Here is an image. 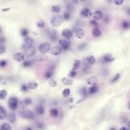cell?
Returning a JSON list of instances; mask_svg holds the SVG:
<instances>
[{
  "mask_svg": "<svg viewBox=\"0 0 130 130\" xmlns=\"http://www.w3.org/2000/svg\"><path fill=\"white\" fill-rule=\"evenodd\" d=\"M18 100L17 98L15 97H12L8 100V107L12 110H16L17 107H18Z\"/></svg>",
  "mask_w": 130,
  "mask_h": 130,
  "instance_id": "cell-1",
  "label": "cell"
},
{
  "mask_svg": "<svg viewBox=\"0 0 130 130\" xmlns=\"http://www.w3.org/2000/svg\"><path fill=\"white\" fill-rule=\"evenodd\" d=\"M63 21V17L59 15H55L53 18L51 20V24L53 27L56 28V27H58L60 24H61Z\"/></svg>",
  "mask_w": 130,
  "mask_h": 130,
  "instance_id": "cell-2",
  "label": "cell"
},
{
  "mask_svg": "<svg viewBox=\"0 0 130 130\" xmlns=\"http://www.w3.org/2000/svg\"><path fill=\"white\" fill-rule=\"evenodd\" d=\"M59 47L62 48V49H64V50H67L68 49H69L71 46V43L69 42L68 40H65V39H60L59 40Z\"/></svg>",
  "mask_w": 130,
  "mask_h": 130,
  "instance_id": "cell-3",
  "label": "cell"
},
{
  "mask_svg": "<svg viewBox=\"0 0 130 130\" xmlns=\"http://www.w3.org/2000/svg\"><path fill=\"white\" fill-rule=\"evenodd\" d=\"M21 117L27 119H34V115L33 114V112H31V110H25L21 112Z\"/></svg>",
  "mask_w": 130,
  "mask_h": 130,
  "instance_id": "cell-4",
  "label": "cell"
},
{
  "mask_svg": "<svg viewBox=\"0 0 130 130\" xmlns=\"http://www.w3.org/2000/svg\"><path fill=\"white\" fill-rule=\"evenodd\" d=\"M33 40L32 38H30V37H26L25 40H24V42L23 43V45L21 46V49L23 50L29 48L30 47L33 46Z\"/></svg>",
  "mask_w": 130,
  "mask_h": 130,
  "instance_id": "cell-5",
  "label": "cell"
},
{
  "mask_svg": "<svg viewBox=\"0 0 130 130\" xmlns=\"http://www.w3.org/2000/svg\"><path fill=\"white\" fill-rule=\"evenodd\" d=\"M50 44L49 43H43L42 44L40 45L39 47V50L43 53H46L47 52H49L50 50Z\"/></svg>",
  "mask_w": 130,
  "mask_h": 130,
  "instance_id": "cell-6",
  "label": "cell"
},
{
  "mask_svg": "<svg viewBox=\"0 0 130 130\" xmlns=\"http://www.w3.org/2000/svg\"><path fill=\"white\" fill-rule=\"evenodd\" d=\"M35 53H36V48H35V47H33V46H31L29 48H28V49H26L24 50V55H26V56H28V57L33 56L34 54H35Z\"/></svg>",
  "mask_w": 130,
  "mask_h": 130,
  "instance_id": "cell-7",
  "label": "cell"
},
{
  "mask_svg": "<svg viewBox=\"0 0 130 130\" xmlns=\"http://www.w3.org/2000/svg\"><path fill=\"white\" fill-rule=\"evenodd\" d=\"M31 103H32V100L31 98H25V99L20 101L19 104H20V107L21 108L24 109L27 107H28L29 105H31Z\"/></svg>",
  "mask_w": 130,
  "mask_h": 130,
  "instance_id": "cell-8",
  "label": "cell"
},
{
  "mask_svg": "<svg viewBox=\"0 0 130 130\" xmlns=\"http://www.w3.org/2000/svg\"><path fill=\"white\" fill-rule=\"evenodd\" d=\"M48 37L52 41H56L58 39V33L55 30H51L48 31Z\"/></svg>",
  "mask_w": 130,
  "mask_h": 130,
  "instance_id": "cell-9",
  "label": "cell"
},
{
  "mask_svg": "<svg viewBox=\"0 0 130 130\" xmlns=\"http://www.w3.org/2000/svg\"><path fill=\"white\" fill-rule=\"evenodd\" d=\"M98 82V79L97 76H91L89 77L88 80H87V83L89 85L94 86V85H96Z\"/></svg>",
  "mask_w": 130,
  "mask_h": 130,
  "instance_id": "cell-10",
  "label": "cell"
},
{
  "mask_svg": "<svg viewBox=\"0 0 130 130\" xmlns=\"http://www.w3.org/2000/svg\"><path fill=\"white\" fill-rule=\"evenodd\" d=\"M62 36L65 40L71 39L72 37V31L68 30V29H64L62 32Z\"/></svg>",
  "mask_w": 130,
  "mask_h": 130,
  "instance_id": "cell-11",
  "label": "cell"
},
{
  "mask_svg": "<svg viewBox=\"0 0 130 130\" xmlns=\"http://www.w3.org/2000/svg\"><path fill=\"white\" fill-rule=\"evenodd\" d=\"M62 50H63L62 48L60 47L59 46H55V47H53V48H52L51 53L53 55H54V56H58L62 53Z\"/></svg>",
  "mask_w": 130,
  "mask_h": 130,
  "instance_id": "cell-12",
  "label": "cell"
},
{
  "mask_svg": "<svg viewBox=\"0 0 130 130\" xmlns=\"http://www.w3.org/2000/svg\"><path fill=\"white\" fill-rule=\"evenodd\" d=\"M13 59L17 62H22L24 59V55L21 53H17L13 55Z\"/></svg>",
  "mask_w": 130,
  "mask_h": 130,
  "instance_id": "cell-13",
  "label": "cell"
},
{
  "mask_svg": "<svg viewBox=\"0 0 130 130\" xmlns=\"http://www.w3.org/2000/svg\"><path fill=\"white\" fill-rule=\"evenodd\" d=\"M92 15L91 11L88 8H84L81 12V15L84 17V18H89V17Z\"/></svg>",
  "mask_w": 130,
  "mask_h": 130,
  "instance_id": "cell-14",
  "label": "cell"
},
{
  "mask_svg": "<svg viewBox=\"0 0 130 130\" xmlns=\"http://www.w3.org/2000/svg\"><path fill=\"white\" fill-rule=\"evenodd\" d=\"M84 31L82 28H79L75 32V37L79 39V40H81L84 38Z\"/></svg>",
  "mask_w": 130,
  "mask_h": 130,
  "instance_id": "cell-15",
  "label": "cell"
},
{
  "mask_svg": "<svg viewBox=\"0 0 130 130\" xmlns=\"http://www.w3.org/2000/svg\"><path fill=\"white\" fill-rule=\"evenodd\" d=\"M27 85V88L28 89H31V90H34V89H37V87H38V84L35 81H29L26 84Z\"/></svg>",
  "mask_w": 130,
  "mask_h": 130,
  "instance_id": "cell-16",
  "label": "cell"
},
{
  "mask_svg": "<svg viewBox=\"0 0 130 130\" xmlns=\"http://www.w3.org/2000/svg\"><path fill=\"white\" fill-rule=\"evenodd\" d=\"M93 17H94V21L100 20V19H102V18H103V13H102L101 11L97 10V11L94 12Z\"/></svg>",
  "mask_w": 130,
  "mask_h": 130,
  "instance_id": "cell-17",
  "label": "cell"
},
{
  "mask_svg": "<svg viewBox=\"0 0 130 130\" xmlns=\"http://www.w3.org/2000/svg\"><path fill=\"white\" fill-rule=\"evenodd\" d=\"M98 90H99L98 86V85H94V86H91V88H88V93L90 94H94L98 93Z\"/></svg>",
  "mask_w": 130,
  "mask_h": 130,
  "instance_id": "cell-18",
  "label": "cell"
},
{
  "mask_svg": "<svg viewBox=\"0 0 130 130\" xmlns=\"http://www.w3.org/2000/svg\"><path fill=\"white\" fill-rule=\"evenodd\" d=\"M103 59L105 63H111L115 59V58L113 57V56L110 55V54H106V55L103 56Z\"/></svg>",
  "mask_w": 130,
  "mask_h": 130,
  "instance_id": "cell-19",
  "label": "cell"
},
{
  "mask_svg": "<svg viewBox=\"0 0 130 130\" xmlns=\"http://www.w3.org/2000/svg\"><path fill=\"white\" fill-rule=\"evenodd\" d=\"M62 83L64 85H71L73 84V79L71 78H63L62 79Z\"/></svg>",
  "mask_w": 130,
  "mask_h": 130,
  "instance_id": "cell-20",
  "label": "cell"
},
{
  "mask_svg": "<svg viewBox=\"0 0 130 130\" xmlns=\"http://www.w3.org/2000/svg\"><path fill=\"white\" fill-rule=\"evenodd\" d=\"M36 112L37 115H43L45 112V108L43 105H39L36 108Z\"/></svg>",
  "mask_w": 130,
  "mask_h": 130,
  "instance_id": "cell-21",
  "label": "cell"
},
{
  "mask_svg": "<svg viewBox=\"0 0 130 130\" xmlns=\"http://www.w3.org/2000/svg\"><path fill=\"white\" fill-rule=\"evenodd\" d=\"M92 34L95 37H100L101 35V31L99 28L96 27L94 28L92 31Z\"/></svg>",
  "mask_w": 130,
  "mask_h": 130,
  "instance_id": "cell-22",
  "label": "cell"
},
{
  "mask_svg": "<svg viewBox=\"0 0 130 130\" xmlns=\"http://www.w3.org/2000/svg\"><path fill=\"white\" fill-rule=\"evenodd\" d=\"M86 61H87V63H88V64L93 65V64L95 63V62H96V59H95V57H94V56H91H91H89L87 57Z\"/></svg>",
  "mask_w": 130,
  "mask_h": 130,
  "instance_id": "cell-23",
  "label": "cell"
},
{
  "mask_svg": "<svg viewBox=\"0 0 130 130\" xmlns=\"http://www.w3.org/2000/svg\"><path fill=\"white\" fill-rule=\"evenodd\" d=\"M5 118H6V111L2 107H0V120L5 119Z\"/></svg>",
  "mask_w": 130,
  "mask_h": 130,
  "instance_id": "cell-24",
  "label": "cell"
},
{
  "mask_svg": "<svg viewBox=\"0 0 130 130\" xmlns=\"http://www.w3.org/2000/svg\"><path fill=\"white\" fill-rule=\"evenodd\" d=\"M80 65H81V61L79 59H75L74 63H73V68H72V70L75 71L77 70L78 68H79L80 67Z\"/></svg>",
  "mask_w": 130,
  "mask_h": 130,
  "instance_id": "cell-25",
  "label": "cell"
},
{
  "mask_svg": "<svg viewBox=\"0 0 130 130\" xmlns=\"http://www.w3.org/2000/svg\"><path fill=\"white\" fill-rule=\"evenodd\" d=\"M49 114L51 116H53V117H57L58 115H59V111L56 108H53V109H50L49 110Z\"/></svg>",
  "mask_w": 130,
  "mask_h": 130,
  "instance_id": "cell-26",
  "label": "cell"
},
{
  "mask_svg": "<svg viewBox=\"0 0 130 130\" xmlns=\"http://www.w3.org/2000/svg\"><path fill=\"white\" fill-rule=\"evenodd\" d=\"M37 61L38 62H43V61H46V60L49 59V57L47 56V55H39L37 57Z\"/></svg>",
  "mask_w": 130,
  "mask_h": 130,
  "instance_id": "cell-27",
  "label": "cell"
},
{
  "mask_svg": "<svg viewBox=\"0 0 130 130\" xmlns=\"http://www.w3.org/2000/svg\"><path fill=\"white\" fill-rule=\"evenodd\" d=\"M51 10L54 13L59 14V13H60V12H61V8H60L59 5H53V6H52Z\"/></svg>",
  "mask_w": 130,
  "mask_h": 130,
  "instance_id": "cell-28",
  "label": "cell"
},
{
  "mask_svg": "<svg viewBox=\"0 0 130 130\" xmlns=\"http://www.w3.org/2000/svg\"><path fill=\"white\" fill-rule=\"evenodd\" d=\"M1 130H12V126L9 123H5L1 126Z\"/></svg>",
  "mask_w": 130,
  "mask_h": 130,
  "instance_id": "cell-29",
  "label": "cell"
},
{
  "mask_svg": "<svg viewBox=\"0 0 130 130\" xmlns=\"http://www.w3.org/2000/svg\"><path fill=\"white\" fill-rule=\"evenodd\" d=\"M33 65V63L31 60H26V61L23 62V66L25 68H29L31 66H32Z\"/></svg>",
  "mask_w": 130,
  "mask_h": 130,
  "instance_id": "cell-30",
  "label": "cell"
},
{
  "mask_svg": "<svg viewBox=\"0 0 130 130\" xmlns=\"http://www.w3.org/2000/svg\"><path fill=\"white\" fill-rule=\"evenodd\" d=\"M8 120L10 121V122L12 123H15V121H16V116L15 114H10L9 116H8Z\"/></svg>",
  "mask_w": 130,
  "mask_h": 130,
  "instance_id": "cell-31",
  "label": "cell"
},
{
  "mask_svg": "<svg viewBox=\"0 0 130 130\" xmlns=\"http://www.w3.org/2000/svg\"><path fill=\"white\" fill-rule=\"evenodd\" d=\"M7 97V91L4 89L0 90V99L4 100Z\"/></svg>",
  "mask_w": 130,
  "mask_h": 130,
  "instance_id": "cell-32",
  "label": "cell"
},
{
  "mask_svg": "<svg viewBox=\"0 0 130 130\" xmlns=\"http://www.w3.org/2000/svg\"><path fill=\"white\" fill-rule=\"evenodd\" d=\"M70 93H71L70 89H69V88H65L63 91V96L64 98H68L69 95H70Z\"/></svg>",
  "mask_w": 130,
  "mask_h": 130,
  "instance_id": "cell-33",
  "label": "cell"
},
{
  "mask_svg": "<svg viewBox=\"0 0 130 130\" xmlns=\"http://www.w3.org/2000/svg\"><path fill=\"white\" fill-rule=\"evenodd\" d=\"M48 83H49V85L50 87H52V88H56V87L57 86V82L54 79H49V81H48Z\"/></svg>",
  "mask_w": 130,
  "mask_h": 130,
  "instance_id": "cell-34",
  "label": "cell"
},
{
  "mask_svg": "<svg viewBox=\"0 0 130 130\" xmlns=\"http://www.w3.org/2000/svg\"><path fill=\"white\" fill-rule=\"evenodd\" d=\"M21 35L22 37H27L28 36V29L26 28H23L21 30Z\"/></svg>",
  "mask_w": 130,
  "mask_h": 130,
  "instance_id": "cell-35",
  "label": "cell"
},
{
  "mask_svg": "<svg viewBox=\"0 0 130 130\" xmlns=\"http://www.w3.org/2000/svg\"><path fill=\"white\" fill-rule=\"evenodd\" d=\"M122 27L124 29H129L130 27V23L128 21H123L122 22Z\"/></svg>",
  "mask_w": 130,
  "mask_h": 130,
  "instance_id": "cell-36",
  "label": "cell"
},
{
  "mask_svg": "<svg viewBox=\"0 0 130 130\" xmlns=\"http://www.w3.org/2000/svg\"><path fill=\"white\" fill-rule=\"evenodd\" d=\"M37 26L38 28H45V26H46V24H45V22L44 21H37Z\"/></svg>",
  "mask_w": 130,
  "mask_h": 130,
  "instance_id": "cell-37",
  "label": "cell"
},
{
  "mask_svg": "<svg viewBox=\"0 0 130 130\" xmlns=\"http://www.w3.org/2000/svg\"><path fill=\"white\" fill-rule=\"evenodd\" d=\"M52 75H53V71L52 70H48L47 72H45V75H44L46 79H51Z\"/></svg>",
  "mask_w": 130,
  "mask_h": 130,
  "instance_id": "cell-38",
  "label": "cell"
},
{
  "mask_svg": "<svg viewBox=\"0 0 130 130\" xmlns=\"http://www.w3.org/2000/svg\"><path fill=\"white\" fill-rule=\"evenodd\" d=\"M119 77H120V74H119V73L116 74V75H114V77L113 78V79L111 80V82H112V83H114V82L117 81L119 80Z\"/></svg>",
  "mask_w": 130,
  "mask_h": 130,
  "instance_id": "cell-39",
  "label": "cell"
},
{
  "mask_svg": "<svg viewBox=\"0 0 130 130\" xmlns=\"http://www.w3.org/2000/svg\"><path fill=\"white\" fill-rule=\"evenodd\" d=\"M70 18H71V15H70V14H69V12H65L63 14V18L65 20H66V21L69 20V19H70Z\"/></svg>",
  "mask_w": 130,
  "mask_h": 130,
  "instance_id": "cell-40",
  "label": "cell"
},
{
  "mask_svg": "<svg viewBox=\"0 0 130 130\" xmlns=\"http://www.w3.org/2000/svg\"><path fill=\"white\" fill-rule=\"evenodd\" d=\"M5 52V47L3 43H0V54H2Z\"/></svg>",
  "mask_w": 130,
  "mask_h": 130,
  "instance_id": "cell-41",
  "label": "cell"
},
{
  "mask_svg": "<svg viewBox=\"0 0 130 130\" xmlns=\"http://www.w3.org/2000/svg\"><path fill=\"white\" fill-rule=\"evenodd\" d=\"M7 61L5 59H2V60H0V67H2V68H4L7 65Z\"/></svg>",
  "mask_w": 130,
  "mask_h": 130,
  "instance_id": "cell-42",
  "label": "cell"
},
{
  "mask_svg": "<svg viewBox=\"0 0 130 130\" xmlns=\"http://www.w3.org/2000/svg\"><path fill=\"white\" fill-rule=\"evenodd\" d=\"M81 95H83L84 97H86L87 94H88V90H87L85 88H82L81 89Z\"/></svg>",
  "mask_w": 130,
  "mask_h": 130,
  "instance_id": "cell-43",
  "label": "cell"
},
{
  "mask_svg": "<svg viewBox=\"0 0 130 130\" xmlns=\"http://www.w3.org/2000/svg\"><path fill=\"white\" fill-rule=\"evenodd\" d=\"M21 90L23 91V92H27L28 91V88H27V85L26 84H23L21 86Z\"/></svg>",
  "mask_w": 130,
  "mask_h": 130,
  "instance_id": "cell-44",
  "label": "cell"
},
{
  "mask_svg": "<svg viewBox=\"0 0 130 130\" xmlns=\"http://www.w3.org/2000/svg\"><path fill=\"white\" fill-rule=\"evenodd\" d=\"M36 126L39 129H43V128H44V125H43V123H42L41 122H37Z\"/></svg>",
  "mask_w": 130,
  "mask_h": 130,
  "instance_id": "cell-45",
  "label": "cell"
},
{
  "mask_svg": "<svg viewBox=\"0 0 130 130\" xmlns=\"http://www.w3.org/2000/svg\"><path fill=\"white\" fill-rule=\"evenodd\" d=\"M76 75H77V73H76V71H74V70H72L70 72H69V77L71 78H74V77H75L76 76Z\"/></svg>",
  "mask_w": 130,
  "mask_h": 130,
  "instance_id": "cell-46",
  "label": "cell"
},
{
  "mask_svg": "<svg viewBox=\"0 0 130 130\" xmlns=\"http://www.w3.org/2000/svg\"><path fill=\"white\" fill-rule=\"evenodd\" d=\"M114 2L115 5H122L123 3V0H118V1H117V0H114Z\"/></svg>",
  "mask_w": 130,
  "mask_h": 130,
  "instance_id": "cell-47",
  "label": "cell"
},
{
  "mask_svg": "<svg viewBox=\"0 0 130 130\" xmlns=\"http://www.w3.org/2000/svg\"><path fill=\"white\" fill-rule=\"evenodd\" d=\"M90 23H91V25L95 26V27H98V22H97L96 21H94V20H91V21H90Z\"/></svg>",
  "mask_w": 130,
  "mask_h": 130,
  "instance_id": "cell-48",
  "label": "cell"
},
{
  "mask_svg": "<svg viewBox=\"0 0 130 130\" xmlns=\"http://www.w3.org/2000/svg\"><path fill=\"white\" fill-rule=\"evenodd\" d=\"M119 130H129V129L128 128H126V127H121L120 129H119Z\"/></svg>",
  "mask_w": 130,
  "mask_h": 130,
  "instance_id": "cell-49",
  "label": "cell"
},
{
  "mask_svg": "<svg viewBox=\"0 0 130 130\" xmlns=\"http://www.w3.org/2000/svg\"><path fill=\"white\" fill-rule=\"evenodd\" d=\"M86 47V44H82V45H81L79 47V49H81V48H84V47Z\"/></svg>",
  "mask_w": 130,
  "mask_h": 130,
  "instance_id": "cell-50",
  "label": "cell"
},
{
  "mask_svg": "<svg viewBox=\"0 0 130 130\" xmlns=\"http://www.w3.org/2000/svg\"><path fill=\"white\" fill-rule=\"evenodd\" d=\"M25 130H33V129H32L31 127H27V128L25 129Z\"/></svg>",
  "mask_w": 130,
  "mask_h": 130,
  "instance_id": "cell-51",
  "label": "cell"
},
{
  "mask_svg": "<svg viewBox=\"0 0 130 130\" xmlns=\"http://www.w3.org/2000/svg\"><path fill=\"white\" fill-rule=\"evenodd\" d=\"M8 10H9V8H5V9H2V11H8Z\"/></svg>",
  "mask_w": 130,
  "mask_h": 130,
  "instance_id": "cell-52",
  "label": "cell"
},
{
  "mask_svg": "<svg viewBox=\"0 0 130 130\" xmlns=\"http://www.w3.org/2000/svg\"><path fill=\"white\" fill-rule=\"evenodd\" d=\"M110 130H116V129L115 128H114V127H113V128H111V129H110Z\"/></svg>",
  "mask_w": 130,
  "mask_h": 130,
  "instance_id": "cell-53",
  "label": "cell"
},
{
  "mask_svg": "<svg viewBox=\"0 0 130 130\" xmlns=\"http://www.w3.org/2000/svg\"><path fill=\"white\" fill-rule=\"evenodd\" d=\"M2 32V29H1V28H0V33Z\"/></svg>",
  "mask_w": 130,
  "mask_h": 130,
  "instance_id": "cell-54",
  "label": "cell"
}]
</instances>
